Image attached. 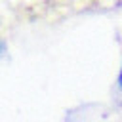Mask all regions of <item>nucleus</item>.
<instances>
[{
  "label": "nucleus",
  "instance_id": "nucleus-1",
  "mask_svg": "<svg viewBox=\"0 0 122 122\" xmlns=\"http://www.w3.org/2000/svg\"><path fill=\"white\" fill-rule=\"evenodd\" d=\"M118 86H120V90H122V67H120V72H118Z\"/></svg>",
  "mask_w": 122,
  "mask_h": 122
}]
</instances>
